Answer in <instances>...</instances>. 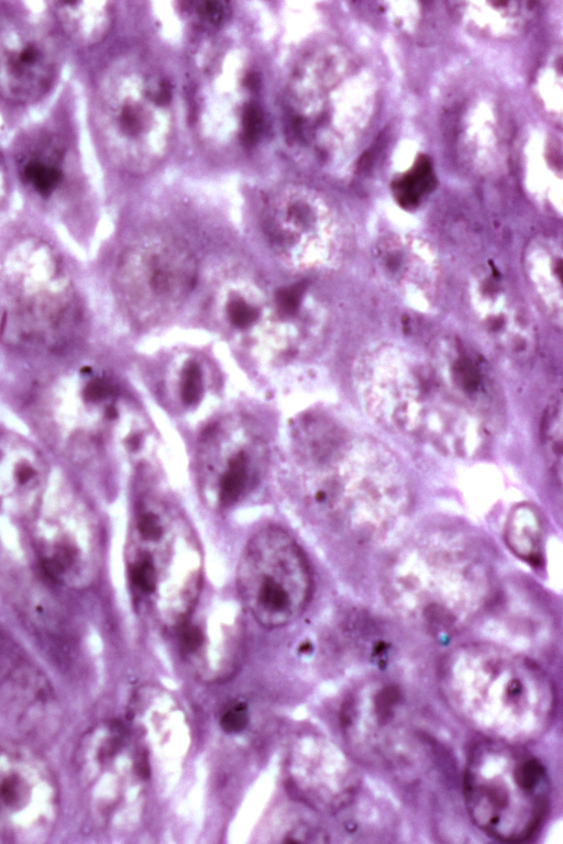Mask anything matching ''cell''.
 <instances>
[{"label":"cell","instance_id":"cell-1","mask_svg":"<svg viewBox=\"0 0 563 844\" xmlns=\"http://www.w3.org/2000/svg\"><path fill=\"white\" fill-rule=\"evenodd\" d=\"M356 391L380 425L415 436L449 453L476 452L485 421L453 398L429 358L396 343L366 348L356 360Z\"/></svg>","mask_w":563,"mask_h":844},{"label":"cell","instance_id":"cell-2","mask_svg":"<svg viewBox=\"0 0 563 844\" xmlns=\"http://www.w3.org/2000/svg\"><path fill=\"white\" fill-rule=\"evenodd\" d=\"M450 702L487 737L518 743L547 726L553 687L527 657L489 644L454 651L442 668Z\"/></svg>","mask_w":563,"mask_h":844},{"label":"cell","instance_id":"cell-3","mask_svg":"<svg viewBox=\"0 0 563 844\" xmlns=\"http://www.w3.org/2000/svg\"><path fill=\"white\" fill-rule=\"evenodd\" d=\"M137 604L164 626H179L198 599L202 553L194 530L167 502L146 498L135 510L126 553Z\"/></svg>","mask_w":563,"mask_h":844},{"label":"cell","instance_id":"cell-4","mask_svg":"<svg viewBox=\"0 0 563 844\" xmlns=\"http://www.w3.org/2000/svg\"><path fill=\"white\" fill-rule=\"evenodd\" d=\"M97 120L106 152L124 171L142 175L159 166L174 135L168 79L142 58H126L104 75Z\"/></svg>","mask_w":563,"mask_h":844},{"label":"cell","instance_id":"cell-5","mask_svg":"<svg viewBox=\"0 0 563 844\" xmlns=\"http://www.w3.org/2000/svg\"><path fill=\"white\" fill-rule=\"evenodd\" d=\"M391 598L431 624H455L486 597L488 564L468 536L431 533L410 543L388 570Z\"/></svg>","mask_w":563,"mask_h":844},{"label":"cell","instance_id":"cell-6","mask_svg":"<svg viewBox=\"0 0 563 844\" xmlns=\"http://www.w3.org/2000/svg\"><path fill=\"white\" fill-rule=\"evenodd\" d=\"M463 795L474 824L503 842L529 839L550 798L543 765L518 743L485 737L468 751Z\"/></svg>","mask_w":563,"mask_h":844},{"label":"cell","instance_id":"cell-7","mask_svg":"<svg viewBox=\"0 0 563 844\" xmlns=\"http://www.w3.org/2000/svg\"><path fill=\"white\" fill-rule=\"evenodd\" d=\"M360 71L346 53L324 46L302 56L285 90L286 124L292 143L310 158H336L356 129Z\"/></svg>","mask_w":563,"mask_h":844},{"label":"cell","instance_id":"cell-8","mask_svg":"<svg viewBox=\"0 0 563 844\" xmlns=\"http://www.w3.org/2000/svg\"><path fill=\"white\" fill-rule=\"evenodd\" d=\"M4 335L27 347H56L78 316L75 292L56 253L41 240L13 245L3 262Z\"/></svg>","mask_w":563,"mask_h":844},{"label":"cell","instance_id":"cell-9","mask_svg":"<svg viewBox=\"0 0 563 844\" xmlns=\"http://www.w3.org/2000/svg\"><path fill=\"white\" fill-rule=\"evenodd\" d=\"M318 447L331 474L316 501L339 506L336 511L361 535L391 529L407 509L408 489L390 452L371 438L339 435Z\"/></svg>","mask_w":563,"mask_h":844},{"label":"cell","instance_id":"cell-10","mask_svg":"<svg viewBox=\"0 0 563 844\" xmlns=\"http://www.w3.org/2000/svg\"><path fill=\"white\" fill-rule=\"evenodd\" d=\"M243 608L262 626L277 629L295 621L311 595L307 560L295 540L267 526L245 544L236 569Z\"/></svg>","mask_w":563,"mask_h":844},{"label":"cell","instance_id":"cell-11","mask_svg":"<svg viewBox=\"0 0 563 844\" xmlns=\"http://www.w3.org/2000/svg\"><path fill=\"white\" fill-rule=\"evenodd\" d=\"M57 790L48 768L34 755L0 748V834L14 841L45 835L55 818Z\"/></svg>","mask_w":563,"mask_h":844},{"label":"cell","instance_id":"cell-12","mask_svg":"<svg viewBox=\"0 0 563 844\" xmlns=\"http://www.w3.org/2000/svg\"><path fill=\"white\" fill-rule=\"evenodd\" d=\"M268 236L282 249L311 260L329 258L339 244L335 216L313 190L288 184L274 190L265 201Z\"/></svg>","mask_w":563,"mask_h":844},{"label":"cell","instance_id":"cell-13","mask_svg":"<svg viewBox=\"0 0 563 844\" xmlns=\"http://www.w3.org/2000/svg\"><path fill=\"white\" fill-rule=\"evenodd\" d=\"M55 52L48 37L34 24L9 14L0 15V97L12 103H32L52 86Z\"/></svg>","mask_w":563,"mask_h":844},{"label":"cell","instance_id":"cell-14","mask_svg":"<svg viewBox=\"0 0 563 844\" xmlns=\"http://www.w3.org/2000/svg\"><path fill=\"white\" fill-rule=\"evenodd\" d=\"M467 293L475 322L494 348L516 362L530 359L537 345L536 327L506 280L497 273H477Z\"/></svg>","mask_w":563,"mask_h":844},{"label":"cell","instance_id":"cell-15","mask_svg":"<svg viewBox=\"0 0 563 844\" xmlns=\"http://www.w3.org/2000/svg\"><path fill=\"white\" fill-rule=\"evenodd\" d=\"M288 776L295 792L309 806L336 809L356 787L353 767L332 743L321 736H303L291 748Z\"/></svg>","mask_w":563,"mask_h":844},{"label":"cell","instance_id":"cell-16","mask_svg":"<svg viewBox=\"0 0 563 844\" xmlns=\"http://www.w3.org/2000/svg\"><path fill=\"white\" fill-rule=\"evenodd\" d=\"M382 280L408 306L431 310L438 299L439 266L429 245L407 234H387L373 248Z\"/></svg>","mask_w":563,"mask_h":844},{"label":"cell","instance_id":"cell-17","mask_svg":"<svg viewBox=\"0 0 563 844\" xmlns=\"http://www.w3.org/2000/svg\"><path fill=\"white\" fill-rule=\"evenodd\" d=\"M446 391L482 419L499 409V393L490 369L470 344L454 335L437 338L429 358Z\"/></svg>","mask_w":563,"mask_h":844},{"label":"cell","instance_id":"cell-18","mask_svg":"<svg viewBox=\"0 0 563 844\" xmlns=\"http://www.w3.org/2000/svg\"><path fill=\"white\" fill-rule=\"evenodd\" d=\"M134 717L144 741L142 747L147 765L156 760L181 762L188 746V726L176 702L158 690H144L135 699Z\"/></svg>","mask_w":563,"mask_h":844},{"label":"cell","instance_id":"cell-19","mask_svg":"<svg viewBox=\"0 0 563 844\" xmlns=\"http://www.w3.org/2000/svg\"><path fill=\"white\" fill-rule=\"evenodd\" d=\"M561 245L549 237L531 241L523 253V273L533 297L550 322L562 326Z\"/></svg>","mask_w":563,"mask_h":844},{"label":"cell","instance_id":"cell-20","mask_svg":"<svg viewBox=\"0 0 563 844\" xmlns=\"http://www.w3.org/2000/svg\"><path fill=\"white\" fill-rule=\"evenodd\" d=\"M216 462L207 460L203 478L214 501L221 507L238 502L258 480L262 471L260 448L236 445L219 453Z\"/></svg>","mask_w":563,"mask_h":844},{"label":"cell","instance_id":"cell-21","mask_svg":"<svg viewBox=\"0 0 563 844\" xmlns=\"http://www.w3.org/2000/svg\"><path fill=\"white\" fill-rule=\"evenodd\" d=\"M526 1H482L457 3V12L467 27L494 37H511L522 32L533 15Z\"/></svg>","mask_w":563,"mask_h":844},{"label":"cell","instance_id":"cell-22","mask_svg":"<svg viewBox=\"0 0 563 844\" xmlns=\"http://www.w3.org/2000/svg\"><path fill=\"white\" fill-rule=\"evenodd\" d=\"M53 12L64 33L84 46L102 42L113 22V10L108 1H58L53 3Z\"/></svg>","mask_w":563,"mask_h":844},{"label":"cell","instance_id":"cell-23","mask_svg":"<svg viewBox=\"0 0 563 844\" xmlns=\"http://www.w3.org/2000/svg\"><path fill=\"white\" fill-rule=\"evenodd\" d=\"M63 158L60 148L52 142L44 141L24 152L18 164L22 182L36 195L46 198L52 196L62 184Z\"/></svg>","mask_w":563,"mask_h":844},{"label":"cell","instance_id":"cell-24","mask_svg":"<svg viewBox=\"0 0 563 844\" xmlns=\"http://www.w3.org/2000/svg\"><path fill=\"white\" fill-rule=\"evenodd\" d=\"M437 185L435 174L429 157L420 155L413 164L391 181V195L402 209H417Z\"/></svg>","mask_w":563,"mask_h":844},{"label":"cell","instance_id":"cell-25","mask_svg":"<svg viewBox=\"0 0 563 844\" xmlns=\"http://www.w3.org/2000/svg\"><path fill=\"white\" fill-rule=\"evenodd\" d=\"M562 398L561 393L553 396L545 406L540 423V443L545 464L554 481H562Z\"/></svg>","mask_w":563,"mask_h":844},{"label":"cell","instance_id":"cell-26","mask_svg":"<svg viewBox=\"0 0 563 844\" xmlns=\"http://www.w3.org/2000/svg\"><path fill=\"white\" fill-rule=\"evenodd\" d=\"M509 544L516 553L528 558L539 553L540 526L536 513L529 508H518L507 528Z\"/></svg>","mask_w":563,"mask_h":844},{"label":"cell","instance_id":"cell-27","mask_svg":"<svg viewBox=\"0 0 563 844\" xmlns=\"http://www.w3.org/2000/svg\"><path fill=\"white\" fill-rule=\"evenodd\" d=\"M189 16L195 23L208 30L217 29L230 15V8L227 2L216 0H203L189 2L187 7Z\"/></svg>","mask_w":563,"mask_h":844},{"label":"cell","instance_id":"cell-28","mask_svg":"<svg viewBox=\"0 0 563 844\" xmlns=\"http://www.w3.org/2000/svg\"><path fill=\"white\" fill-rule=\"evenodd\" d=\"M180 378V396L185 404L198 403L203 393L202 371L199 365L194 362L187 364Z\"/></svg>","mask_w":563,"mask_h":844},{"label":"cell","instance_id":"cell-29","mask_svg":"<svg viewBox=\"0 0 563 844\" xmlns=\"http://www.w3.org/2000/svg\"><path fill=\"white\" fill-rule=\"evenodd\" d=\"M306 291L307 285L305 282H298L279 290L276 297L278 309L284 314H295L302 303Z\"/></svg>","mask_w":563,"mask_h":844},{"label":"cell","instance_id":"cell-30","mask_svg":"<svg viewBox=\"0 0 563 844\" xmlns=\"http://www.w3.org/2000/svg\"><path fill=\"white\" fill-rule=\"evenodd\" d=\"M227 310L231 323L239 327L251 325L258 315L257 309L241 298L231 300Z\"/></svg>","mask_w":563,"mask_h":844},{"label":"cell","instance_id":"cell-31","mask_svg":"<svg viewBox=\"0 0 563 844\" xmlns=\"http://www.w3.org/2000/svg\"><path fill=\"white\" fill-rule=\"evenodd\" d=\"M249 721L247 709L243 703L230 706L221 715L220 723L228 733L241 732Z\"/></svg>","mask_w":563,"mask_h":844},{"label":"cell","instance_id":"cell-32","mask_svg":"<svg viewBox=\"0 0 563 844\" xmlns=\"http://www.w3.org/2000/svg\"><path fill=\"white\" fill-rule=\"evenodd\" d=\"M8 193V177L3 157L0 152V206L4 201Z\"/></svg>","mask_w":563,"mask_h":844}]
</instances>
